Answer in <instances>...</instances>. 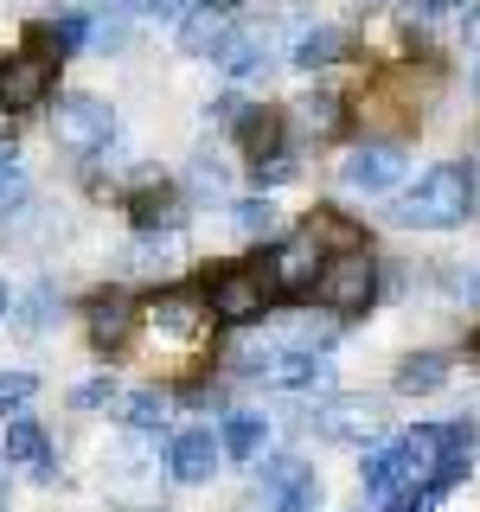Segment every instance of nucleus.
Wrapping results in <instances>:
<instances>
[{
    "label": "nucleus",
    "mask_w": 480,
    "mask_h": 512,
    "mask_svg": "<svg viewBox=\"0 0 480 512\" xmlns=\"http://www.w3.org/2000/svg\"><path fill=\"white\" fill-rule=\"evenodd\" d=\"M256 186H282V180H295L301 173V160H295V148H282V154H269V160H256Z\"/></svg>",
    "instance_id": "obj_28"
},
{
    "label": "nucleus",
    "mask_w": 480,
    "mask_h": 512,
    "mask_svg": "<svg viewBox=\"0 0 480 512\" xmlns=\"http://www.w3.org/2000/svg\"><path fill=\"white\" fill-rule=\"evenodd\" d=\"M128 218H135V231L141 237H160V231H180L186 224V192L180 186H167V180H148L128 199Z\"/></svg>",
    "instance_id": "obj_12"
},
{
    "label": "nucleus",
    "mask_w": 480,
    "mask_h": 512,
    "mask_svg": "<svg viewBox=\"0 0 480 512\" xmlns=\"http://www.w3.org/2000/svg\"><path fill=\"white\" fill-rule=\"evenodd\" d=\"M461 32H468V39L480 45V0H468V13H461Z\"/></svg>",
    "instance_id": "obj_32"
},
{
    "label": "nucleus",
    "mask_w": 480,
    "mask_h": 512,
    "mask_svg": "<svg viewBox=\"0 0 480 512\" xmlns=\"http://www.w3.org/2000/svg\"><path fill=\"white\" fill-rule=\"evenodd\" d=\"M148 320H154V327H167V333H186L192 320H199V301H192V295H154L148 301Z\"/></svg>",
    "instance_id": "obj_24"
},
{
    "label": "nucleus",
    "mask_w": 480,
    "mask_h": 512,
    "mask_svg": "<svg viewBox=\"0 0 480 512\" xmlns=\"http://www.w3.org/2000/svg\"><path fill=\"white\" fill-rule=\"evenodd\" d=\"M0 448H7V461H20V468H32L39 480H52V442H45V429L32 423V416H13Z\"/></svg>",
    "instance_id": "obj_16"
},
{
    "label": "nucleus",
    "mask_w": 480,
    "mask_h": 512,
    "mask_svg": "<svg viewBox=\"0 0 480 512\" xmlns=\"http://www.w3.org/2000/svg\"><path fill=\"white\" fill-rule=\"evenodd\" d=\"M468 352H474V359H480V333H468Z\"/></svg>",
    "instance_id": "obj_36"
},
{
    "label": "nucleus",
    "mask_w": 480,
    "mask_h": 512,
    "mask_svg": "<svg viewBox=\"0 0 480 512\" xmlns=\"http://www.w3.org/2000/svg\"><path fill=\"white\" fill-rule=\"evenodd\" d=\"M71 404L77 410H103V404H116V384H109V378H90V384H77V391H71Z\"/></svg>",
    "instance_id": "obj_29"
},
{
    "label": "nucleus",
    "mask_w": 480,
    "mask_h": 512,
    "mask_svg": "<svg viewBox=\"0 0 480 512\" xmlns=\"http://www.w3.org/2000/svg\"><path fill=\"white\" fill-rule=\"evenodd\" d=\"M320 269H327V256H320V231L308 224V231H295L276 250V263H269V288H276V295H295V288L320 282Z\"/></svg>",
    "instance_id": "obj_10"
},
{
    "label": "nucleus",
    "mask_w": 480,
    "mask_h": 512,
    "mask_svg": "<svg viewBox=\"0 0 480 512\" xmlns=\"http://www.w3.org/2000/svg\"><path fill=\"white\" fill-rule=\"evenodd\" d=\"M128 45V32L116 26V20H96V32H90V52H122Z\"/></svg>",
    "instance_id": "obj_31"
},
{
    "label": "nucleus",
    "mask_w": 480,
    "mask_h": 512,
    "mask_svg": "<svg viewBox=\"0 0 480 512\" xmlns=\"http://www.w3.org/2000/svg\"><path fill=\"white\" fill-rule=\"evenodd\" d=\"M231 212H237V231H244V237H276V231H282V218H276V205H269V199H263V192H256V199H237V205H231Z\"/></svg>",
    "instance_id": "obj_25"
},
{
    "label": "nucleus",
    "mask_w": 480,
    "mask_h": 512,
    "mask_svg": "<svg viewBox=\"0 0 480 512\" xmlns=\"http://www.w3.org/2000/svg\"><path fill=\"white\" fill-rule=\"evenodd\" d=\"M359 480H365V493H372V500H397V493L410 487L404 442H384V448H372V455H365V468H359Z\"/></svg>",
    "instance_id": "obj_15"
},
{
    "label": "nucleus",
    "mask_w": 480,
    "mask_h": 512,
    "mask_svg": "<svg viewBox=\"0 0 480 512\" xmlns=\"http://www.w3.org/2000/svg\"><path fill=\"white\" fill-rule=\"evenodd\" d=\"M314 301L327 314H365L378 301V256H365V250L327 256V269H320V282H314Z\"/></svg>",
    "instance_id": "obj_3"
},
{
    "label": "nucleus",
    "mask_w": 480,
    "mask_h": 512,
    "mask_svg": "<svg viewBox=\"0 0 480 512\" xmlns=\"http://www.w3.org/2000/svg\"><path fill=\"white\" fill-rule=\"evenodd\" d=\"M128 7H135V13H154V20H186L199 0H128Z\"/></svg>",
    "instance_id": "obj_30"
},
{
    "label": "nucleus",
    "mask_w": 480,
    "mask_h": 512,
    "mask_svg": "<svg viewBox=\"0 0 480 512\" xmlns=\"http://www.w3.org/2000/svg\"><path fill=\"white\" fill-rule=\"evenodd\" d=\"M224 39H231V20H224V13H212V7H192L186 20H180V52H186V58H218Z\"/></svg>",
    "instance_id": "obj_17"
},
{
    "label": "nucleus",
    "mask_w": 480,
    "mask_h": 512,
    "mask_svg": "<svg viewBox=\"0 0 480 512\" xmlns=\"http://www.w3.org/2000/svg\"><path fill=\"white\" fill-rule=\"evenodd\" d=\"M269 269H244V263H231V269H218L212 288H205V308H212L224 327H256V320L269 314Z\"/></svg>",
    "instance_id": "obj_4"
},
{
    "label": "nucleus",
    "mask_w": 480,
    "mask_h": 512,
    "mask_svg": "<svg viewBox=\"0 0 480 512\" xmlns=\"http://www.w3.org/2000/svg\"><path fill=\"white\" fill-rule=\"evenodd\" d=\"M442 295L455 308H480V263H448L442 269Z\"/></svg>",
    "instance_id": "obj_26"
},
{
    "label": "nucleus",
    "mask_w": 480,
    "mask_h": 512,
    "mask_svg": "<svg viewBox=\"0 0 480 512\" xmlns=\"http://www.w3.org/2000/svg\"><path fill=\"white\" fill-rule=\"evenodd\" d=\"M212 64L224 77H237V84H244V77H263L269 71V26H231V39L218 45Z\"/></svg>",
    "instance_id": "obj_13"
},
{
    "label": "nucleus",
    "mask_w": 480,
    "mask_h": 512,
    "mask_svg": "<svg viewBox=\"0 0 480 512\" xmlns=\"http://www.w3.org/2000/svg\"><path fill=\"white\" fill-rule=\"evenodd\" d=\"M288 109H295V128H301V135H340V122H346L340 96H327V90L301 96V103H288Z\"/></svg>",
    "instance_id": "obj_21"
},
{
    "label": "nucleus",
    "mask_w": 480,
    "mask_h": 512,
    "mask_svg": "<svg viewBox=\"0 0 480 512\" xmlns=\"http://www.w3.org/2000/svg\"><path fill=\"white\" fill-rule=\"evenodd\" d=\"M308 429L320 442H372L378 429H384V404L378 397H327V404H320L314 416H308Z\"/></svg>",
    "instance_id": "obj_7"
},
{
    "label": "nucleus",
    "mask_w": 480,
    "mask_h": 512,
    "mask_svg": "<svg viewBox=\"0 0 480 512\" xmlns=\"http://www.w3.org/2000/svg\"><path fill=\"white\" fill-rule=\"evenodd\" d=\"M199 7H212V13H224V20H231V13L244 7V0H199Z\"/></svg>",
    "instance_id": "obj_33"
},
{
    "label": "nucleus",
    "mask_w": 480,
    "mask_h": 512,
    "mask_svg": "<svg viewBox=\"0 0 480 512\" xmlns=\"http://www.w3.org/2000/svg\"><path fill=\"white\" fill-rule=\"evenodd\" d=\"M52 141H58L64 154H77V160L103 154L109 141H116V109H109L103 96H84V90L58 96V109H52Z\"/></svg>",
    "instance_id": "obj_2"
},
{
    "label": "nucleus",
    "mask_w": 480,
    "mask_h": 512,
    "mask_svg": "<svg viewBox=\"0 0 480 512\" xmlns=\"http://www.w3.org/2000/svg\"><path fill=\"white\" fill-rule=\"evenodd\" d=\"M448 384V352H410L404 365H397V391L404 397H429Z\"/></svg>",
    "instance_id": "obj_20"
},
{
    "label": "nucleus",
    "mask_w": 480,
    "mask_h": 512,
    "mask_svg": "<svg viewBox=\"0 0 480 512\" xmlns=\"http://www.w3.org/2000/svg\"><path fill=\"white\" fill-rule=\"evenodd\" d=\"M346 52H352L346 26H301L295 45H288V64H301V71H327V64H340Z\"/></svg>",
    "instance_id": "obj_14"
},
{
    "label": "nucleus",
    "mask_w": 480,
    "mask_h": 512,
    "mask_svg": "<svg viewBox=\"0 0 480 512\" xmlns=\"http://www.w3.org/2000/svg\"><path fill=\"white\" fill-rule=\"evenodd\" d=\"M404 148L397 141H365V148H352L340 160V186L346 192H391L397 180H404Z\"/></svg>",
    "instance_id": "obj_9"
},
{
    "label": "nucleus",
    "mask_w": 480,
    "mask_h": 512,
    "mask_svg": "<svg viewBox=\"0 0 480 512\" xmlns=\"http://www.w3.org/2000/svg\"><path fill=\"white\" fill-rule=\"evenodd\" d=\"M365 7H378V0H365Z\"/></svg>",
    "instance_id": "obj_39"
},
{
    "label": "nucleus",
    "mask_w": 480,
    "mask_h": 512,
    "mask_svg": "<svg viewBox=\"0 0 480 512\" xmlns=\"http://www.w3.org/2000/svg\"><path fill=\"white\" fill-rule=\"evenodd\" d=\"M7 314H13V288L0 282V320H7Z\"/></svg>",
    "instance_id": "obj_34"
},
{
    "label": "nucleus",
    "mask_w": 480,
    "mask_h": 512,
    "mask_svg": "<svg viewBox=\"0 0 480 512\" xmlns=\"http://www.w3.org/2000/svg\"><path fill=\"white\" fill-rule=\"evenodd\" d=\"M0 512H7V468H0Z\"/></svg>",
    "instance_id": "obj_35"
},
{
    "label": "nucleus",
    "mask_w": 480,
    "mask_h": 512,
    "mask_svg": "<svg viewBox=\"0 0 480 512\" xmlns=\"http://www.w3.org/2000/svg\"><path fill=\"white\" fill-rule=\"evenodd\" d=\"M224 455L231 461H256L263 455V442H269V416H256V410H231L224 416Z\"/></svg>",
    "instance_id": "obj_18"
},
{
    "label": "nucleus",
    "mask_w": 480,
    "mask_h": 512,
    "mask_svg": "<svg viewBox=\"0 0 480 512\" xmlns=\"http://www.w3.org/2000/svg\"><path fill=\"white\" fill-rule=\"evenodd\" d=\"M32 397H39V378H32V372H0V416L26 410Z\"/></svg>",
    "instance_id": "obj_27"
},
{
    "label": "nucleus",
    "mask_w": 480,
    "mask_h": 512,
    "mask_svg": "<svg viewBox=\"0 0 480 512\" xmlns=\"http://www.w3.org/2000/svg\"><path fill=\"white\" fill-rule=\"evenodd\" d=\"M218 455H224V442L212 429H180V436L167 442V474L180 480V487H205V480L218 474Z\"/></svg>",
    "instance_id": "obj_11"
},
{
    "label": "nucleus",
    "mask_w": 480,
    "mask_h": 512,
    "mask_svg": "<svg viewBox=\"0 0 480 512\" xmlns=\"http://www.w3.org/2000/svg\"><path fill=\"white\" fill-rule=\"evenodd\" d=\"M90 7H103V0H77V13H90Z\"/></svg>",
    "instance_id": "obj_37"
},
{
    "label": "nucleus",
    "mask_w": 480,
    "mask_h": 512,
    "mask_svg": "<svg viewBox=\"0 0 480 512\" xmlns=\"http://www.w3.org/2000/svg\"><path fill=\"white\" fill-rule=\"evenodd\" d=\"M474 173L461 167V160H442V167H429L423 180H416L404 199L391 205L397 224H410V231H448V224H461L474 212Z\"/></svg>",
    "instance_id": "obj_1"
},
{
    "label": "nucleus",
    "mask_w": 480,
    "mask_h": 512,
    "mask_svg": "<svg viewBox=\"0 0 480 512\" xmlns=\"http://www.w3.org/2000/svg\"><path fill=\"white\" fill-rule=\"evenodd\" d=\"M474 96H480V64H474Z\"/></svg>",
    "instance_id": "obj_38"
},
{
    "label": "nucleus",
    "mask_w": 480,
    "mask_h": 512,
    "mask_svg": "<svg viewBox=\"0 0 480 512\" xmlns=\"http://www.w3.org/2000/svg\"><path fill=\"white\" fill-rule=\"evenodd\" d=\"M128 333H135V308H128L122 295H96L90 301V340L96 346H122Z\"/></svg>",
    "instance_id": "obj_19"
},
{
    "label": "nucleus",
    "mask_w": 480,
    "mask_h": 512,
    "mask_svg": "<svg viewBox=\"0 0 480 512\" xmlns=\"http://www.w3.org/2000/svg\"><path fill=\"white\" fill-rule=\"evenodd\" d=\"M314 506H320V480H314L308 461H295V455L263 461V480H256L250 512H314Z\"/></svg>",
    "instance_id": "obj_5"
},
{
    "label": "nucleus",
    "mask_w": 480,
    "mask_h": 512,
    "mask_svg": "<svg viewBox=\"0 0 480 512\" xmlns=\"http://www.w3.org/2000/svg\"><path fill=\"white\" fill-rule=\"evenodd\" d=\"M167 410H173V397H167V391H154V384H141V391H128V397H122V423H128V429H141V436L167 423Z\"/></svg>",
    "instance_id": "obj_22"
},
{
    "label": "nucleus",
    "mask_w": 480,
    "mask_h": 512,
    "mask_svg": "<svg viewBox=\"0 0 480 512\" xmlns=\"http://www.w3.org/2000/svg\"><path fill=\"white\" fill-rule=\"evenodd\" d=\"M13 308H20V320H13V327H20V333H26V340H32V333H45V327H52V308H58V295H52V282H39V288H26V295H20V301H13Z\"/></svg>",
    "instance_id": "obj_23"
},
{
    "label": "nucleus",
    "mask_w": 480,
    "mask_h": 512,
    "mask_svg": "<svg viewBox=\"0 0 480 512\" xmlns=\"http://www.w3.org/2000/svg\"><path fill=\"white\" fill-rule=\"evenodd\" d=\"M250 378H263L269 391H327V365L314 359V352H295V346H269V352H250L244 359Z\"/></svg>",
    "instance_id": "obj_8"
},
{
    "label": "nucleus",
    "mask_w": 480,
    "mask_h": 512,
    "mask_svg": "<svg viewBox=\"0 0 480 512\" xmlns=\"http://www.w3.org/2000/svg\"><path fill=\"white\" fill-rule=\"evenodd\" d=\"M58 84V58L52 52H13V58H0V109L7 116H20V109H39L45 96H52Z\"/></svg>",
    "instance_id": "obj_6"
}]
</instances>
